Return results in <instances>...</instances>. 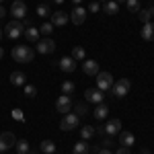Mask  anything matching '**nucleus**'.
I'll return each instance as SVG.
<instances>
[{"instance_id":"1","label":"nucleus","mask_w":154,"mask_h":154,"mask_svg":"<svg viewBox=\"0 0 154 154\" xmlns=\"http://www.w3.org/2000/svg\"><path fill=\"white\" fill-rule=\"evenodd\" d=\"M12 58H14V62L29 64V62H33V49L29 45H14L12 48Z\"/></svg>"},{"instance_id":"2","label":"nucleus","mask_w":154,"mask_h":154,"mask_svg":"<svg viewBox=\"0 0 154 154\" xmlns=\"http://www.w3.org/2000/svg\"><path fill=\"white\" fill-rule=\"evenodd\" d=\"M130 88H131V82L128 80V78H119L117 82L111 86V91H113V95L117 97V99H123V97L130 93Z\"/></svg>"},{"instance_id":"3","label":"nucleus","mask_w":154,"mask_h":154,"mask_svg":"<svg viewBox=\"0 0 154 154\" xmlns=\"http://www.w3.org/2000/svg\"><path fill=\"white\" fill-rule=\"evenodd\" d=\"M121 131V121L119 119H109L103 128H99V136H113Z\"/></svg>"},{"instance_id":"4","label":"nucleus","mask_w":154,"mask_h":154,"mask_svg":"<svg viewBox=\"0 0 154 154\" xmlns=\"http://www.w3.org/2000/svg\"><path fill=\"white\" fill-rule=\"evenodd\" d=\"M6 29V37H11V39H19V37L23 35V29H25V25H23V21H11V23L4 27Z\"/></svg>"},{"instance_id":"5","label":"nucleus","mask_w":154,"mask_h":154,"mask_svg":"<svg viewBox=\"0 0 154 154\" xmlns=\"http://www.w3.org/2000/svg\"><path fill=\"white\" fill-rule=\"evenodd\" d=\"M113 86V76L109 72H99L97 74V88L99 91H111Z\"/></svg>"},{"instance_id":"6","label":"nucleus","mask_w":154,"mask_h":154,"mask_svg":"<svg viewBox=\"0 0 154 154\" xmlns=\"http://www.w3.org/2000/svg\"><path fill=\"white\" fill-rule=\"evenodd\" d=\"M78 123H80V117L76 115V113H66L64 119H62V123H60V128L64 131H70L74 128H78Z\"/></svg>"},{"instance_id":"7","label":"nucleus","mask_w":154,"mask_h":154,"mask_svg":"<svg viewBox=\"0 0 154 154\" xmlns=\"http://www.w3.org/2000/svg\"><path fill=\"white\" fill-rule=\"evenodd\" d=\"M11 14L17 19V21H23L25 14H27V4H25L23 0H14L11 6Z\"/></svg>"},{"instance_id":"8","label":"nucleus","mask_w":154,"mask_h":154,"mask_svg":"<svg viewBox=\"0 0 154 154\" xmlns=\"http://www.w3.org/2000/svg\"><path fill=\"white\" fill-rule=\"evenodd\" d=\"M14 144H17V138L11 131H2L0 134V152H6L8 148H14Z\"/></svg>"},{"instance_id":"9","label":"nucleus","mask_w":154,"mask_h":154,"mask_svg":"<svg viewBox=\"0 0 154 154\" xmlns=\"http://www.w3.org/2000/svg\"><path fill=\"white\" fill-rule=\"evenodd\" d=\"M72 99H70V95H62L58 99V101H56V111H60V113H64V115H66V113H70V109H72Z\"/></svg>"},{"instance_id":"10","label":"nucleus","mask_w":154,"mask_h":154,"mask_svg":"<svg viewBox=\"0 0 154 154\" xmlns=\"http://www.w3.org/2000/svg\"><path fill=\"white\" fill-rule=\"evenodd\" d=\"M70 21L74 25H78V27H80V25L86 21V11H84L82 6H74L72 12H70Z\"/></svg>"},{"instance_id":"11","label":"nucleus","mask_w":154,"mask_h":154,"mask_svg":"<svg viewBox=\"0 0 154 154\" xmlns=\"http://www.w3.org/2000/svg\"><path fill=\"white\" fill-rule=\"evenodd\" d=\"M84 97H86V101H91V103H103V99H105V95H103V91H99V88H86L84 91Z\"/></svg>"},{"instance_id":"12","label":"nucleus","mask_w":154,"mask_h":154,"mask_svg":"<svg viewBox=\"0 0 154 154\" xmlns=\"http://www.w3.org/2000/svg\"><path fill=\"white\" fill-rule=\"evenodd\" d=\"M37 51H39V54H54V51H56V43H54L49 37L48 39H41V41L37 43Z\"/></svg>"},{"instance_id":"13","label":"nucleus","mask_w":154,"mask_h":154,"mask_svg":"<svg viewBox=\"0 0 154 154\" xmlns=\"http://www.w3.org/2000/svg\"><path fill=\"white\" fill-rule=\"evenodd\" d=\"M82 70H84L86 76H97L99 74V62H95V60H84Z\"/></svg>"},{"instance_id":"14","label":"nucleus","mask_w":154,"mask_h":154,"mask_svg":"<svg viewBox=\"0 0 154 154\" xmlns=\"http://www.w3.org/2000/svg\"><path fill=\"white\" fill-rule=\"evenodd\" d=\"M68 21H70V17H68L64 11H56L54 14H51V25H54V27H64Z\"/></svg>"},{"instance_id":"15","label":"nucleus","mask_w":154,"mask_h":154,"mask_svg":"<svg viewBox=\"0 0 154 154\" xmlns=\"http://www.w3.org/2000/svg\"><path fill=\"white\" fill-rule=\"evenodd\" d=\"M58 66H60V70H64V72H74L76 70V60L72 58H62L58 62Z\"/></svg>"},{"instance_id":"16","label":"nucleus","mask_w":154,"mask_h":154,"mask_svg":"<svg viewBox=\"0 0 154 154\" xmlns=\"http://www.w3.org/2000/svg\"><path fill=\"white\" fill-rule=\"evenodd\" d=\"M140 35L144 41H154V23H144Z\"/></svg>"},{"instance_id":"17","label":"nucleus","mask_w":154,"mask_h":154,"mask_svg":"<svg viewBox=\"0 0 154 154\" xmlns=\"http://www.w3.org/2000/svg\"><path fill=\"white\" fill-rule=\"evenodd\" d=\"M119 144H121V146H125V148L134 146V144H136L134 134H131V131H121V134H119Z\"/></svg>"},{"instance_id":"18","label":"nucleus","mask_w":154,"mask_h":154,"mask_svg":"<svg viewBox=\"0 0 154 154\" xmlns=\"http://www.w3.org/2000/svg\"><path fill=\"white\" fill-rule=\"evenodd\" d=\"M93 115H95L99 121H101V119H105L107 115H109V107H107L105 103H99V105H97V109L93 111Z\"/></svg>"},{"instance_id":"19","label":"nucleus","mask_w":154,"mask_h":154,"mask_svg":"<svg viewBox=\"0 0 154 154\" xmlns=\"http://www.w3.org/2000/svg\"><path fill=\"white\" fill-rule=\"evenodd\" d=\"M11 82L14 84V86H25L27 78H25L23 72H12V74H11Z\"/></svg>"},{"instance_id":"20","label":"nucleus","mask_w":154,"mask_h":154,"mask_svg":"<svg viewBox=\"0 0 154 154\" xmlns=\"http://www.w3.org/2000/svg\"><path fill=\"white\" fill-rule=\"evenodd\" d=\"M138 17H140V21H142V23H150V19L154 17V6L144 8V11H138Z\"/></svg>"},{"instance_id":"21","label":"nucleus","mask_w":154,"mask_h":154,"mask_svg":"<svg viewBox=\"0 0 154 154\" xmlns=\"http://www.w3.org/2000/svg\"><path fill=\"white\" fill-rule=\"evenodd\" d=\"M95 134H97V130L93 125H82V128H80V138H82V140H91Z\"/></svg>"},{"instance_id":"22","label":"nucleus","mask_w":154,"mask_h":154,"mask_svg":"<svg viewBox=\"0 0 154 154\" xmlns=\"http://www.w3.org/2000/svg\"><path fill=\"white\" fill-rule=\"evenodd\" d=\"M14 150H17V154H29V142L27 140H17V144H14Z\"/></svg>"},{"instance_id":"23","label":"nucleus","mask_w":154,"mask_h":154,"mask_svg":"<svg viewBox=\"0 0 154 154\" xmlns=\"http://www.w3.org/2000/svg\"><path fill=\"white\" fill-rule=\"evenodd\" d=\"M88 144H86V140H80L78 144H74V150H72V154H88Z\"/></svg>"},{"instance_id":"24","label":"nucleus","mask_w":154,"mask_h":154,"mask_svg":"<svg viewBox=\"0 0 154 154\" xmlns=\"http://www.w3.org/2000/svg\"><path fill=\"white\" fill-rule=\"evenodd\" d=\"M23 33L29 41H39V29H35V27H27Z\"/></svg>"},{"instance_id":"25","label":"nucleus","mask_w":154,"mask_h":154,"mask_svg":"<svg viewBox=\"0 0 154 154\" xmlns=\"http://www.w3.org/2000/svg\"><path fill=\"white\" fill-rule=\"evenodd\" d=\"M103 11H105L107 14H117V12H119V6H117V2H115V0H107L105 6H103Z\"/></svg>"},{"instance_id":"26","label":"nucleus","mask_w":154,"mask_h":154,"mask_svg":"<svg viewBox=\"0 0 154 154\" xmlns=\"http://www.w3.org/2000/svg\"><path fill=\"white\" fill-rule=\"evenodd\" d=\"M39 150L45 152V154H54V152H56V144L51 142V140H43L41 146H39Z\"/></svg>"},{"instance_id":"27","label":"nucleus","mask_w":154,"mask_h":154,"mask_svg":"<svg viewBox=\"0 0 154 154\" xmlns=\"http://www.w3.org/2000/svg\"><path fill=\"white\" fill-rule=\"evenodd\" d=\"M72 58L76 60V62H82V60L86 58V51H84V48H80V45H76V48L72 49Z\"/></svg>"},{"instance_id":"28","label":"nucleus","mask_w":154,"mask_h":154,"mask_svg":"<svg viewBox=\"0 0 154 154\" xmlns=\"http://www.w3.org/2000/svg\"><path fill=\"white\" fill-rule=\"evenodd\" d=\"M74 113H76L78 117H84V115L88 113V107L82 105V103H76V105H74Z\"/></svg>"},{"instance_id":"29","label":"nucleus","mask_w":154,"mask_h":154,"mask_svg":"<svg viewBox=\"0 0 154 154\" xmlns=\"http://www.w3.org/2000/svg\"><path fill=\"white\" fill-rule=\"evenodd\" d=\"M125 6L130 12H138L140 11V0H125Z\"/></svg>"},{"instance_id":"30","label":"nucleus","mask_w":154,"mask_h":154,"mask_svg":"<svg viewBox=\"0 0 154 154\" xmlns=\"http://www.w3.org/2000/svg\"><path fill=\"white\" fill-rule=\"evenodd\" d=\"M74 88H76V86H74V82H70V80H66V82L62 84V93H64V95H72Z\"/></svg>"},{"instance_id":"31","label":"nucleus","mask_w":154,"mask_h":154,"mask_svg":"<svg viewBox=\"0 0 154 154\" xmlns=\"http://www.w3.org/2000/svg\"><path fill=\"white\" fill-rule=\"evenodd\" d=\"M35 12L39 14V17H43V19H45V17H49V6H48V4H39Z\"/></svg>"},{"instance_id":"32","label":"nucleus","mask_w":154,"mask_h":154,"mask_svg":"<svg viewBox=\"0 0 154 154\" xmlns=\"http://www.w3.org/2000/svg\"><path fill=\"white\" fill-rule=\"evenodd\" d=\"M51 31H54V25H51V23H43V25H41V29H39V33H43V35H49Z\"/></svg>"},{"instance_id":"33","label":"nucleus","mask_w":154,"mask_h":154,"mask_svg":"<svg viewBox=\"0 0 154 154\" xmlns=\"http://www.w3.org/2000/svg\"><path fill=\"white\" fill-rule=\"evenodd\" d=\"M25 95H27V97H35L37 95V88H35V86H31V84H25Z\"/></svg>"},{"instance_id":"34","label":"nucleus","mask_w":154,"mask_h":154,"mask_svg":"<svg viewBox=\"0 0 154 154\" xmlns=\"http://www.w3.org/2000/svg\"><path fill=\"white\" fill-rule=\"evenodd\" d=\"M12 119H17V121H25V115L21 109H12Z\"/></svg>"},{"instance_id":"35","label":"nucleus","mask_w":154,"mask_h":154,"mask_svg":"<svg viewBox=\"0 0 154 154\" xmlns=\"http://www.w3.org/2000/svg\"><path fill=\"white\" fill-rule=\"evenodd\" d=\"M88 11H91V12H99V11H101V6H99V2H97V0H95V2H91Z\"/></svg>"},{"instance_id":"36","label":"nucleus","mask_w":154,"mask_h":154,"mask_svg":"<svg viewBox=\"0 0 154 154\" xmlns=\"http://www.w3.org/2000/svg\"><path fill=\"white\" fill-rule=\"evenodd\" d=\"M111 146H113V140L111 138H105L103 140V148H111Z\"/></svg>"},{"instance_id":"37","label":"nucleus","mask_w":154,"mask_h":154,"mask_svg":"<svg viewBox=\"0 0 154 154\" xmlns=\"http://www.w3.org/2000/svg\"><path fill=\"white\" fill-rule=\"evenodd\" d=\"M115 154H131V152L128 150V148H125V146H121V148H119V150H117Z\"/></svg>"},{"instance_id":"38","label":"nucleus","mask_w":154,"mask_h":154,"mask_svg":"<svg viewBox=\"0 0 154 154\" xmlns=\"http://www.w3.org/2000/svg\"><path fill=\"white\" fill-rule=\"evenodd\" d=\"M99 154H113V152H111L109 148H103V150H99Z\"/></svg>"},{"instance_id":"39","label":"nucleus","mask_w":154,"mask_h":154,"mask_svg":"<svg viewBox=\"0 0 154 154\" xmlns=\"http://www.w3.org/2000/svg\"><path fill=\"white\" fill-rule=\"evenodd\" d=\"M4 14H6V11H4V8H2V4H0V19H2Z\"/></svg>"},{"instance_id":"40","label":"nucleus","mask_w":154,"mask_h":154,"mask_svg":"<svg viewBox=\"0 0 154 154\" xmlns=\"http://www.w3.org/2000/svg\"><path fill=\"white\" fill-rule=\"evenodd\" d=\"M72 2H74V4H76V6H78V4H80V2H82V0H72Z\"/></svg>"},{"instance_id":"41","label":"nucleus","mask_w":154,"mask_h":154,"mask_svg":"<svg viewBox=\"0 0 154 154\" xmlns=\"http://www.w3.org/2000/svg\"><path fill=\"white\" fill-rule=\"evenodd\" d=\"M2 56H4V49L0 48V60H2Z\"/></svg>"},{"instance_id":"42","label":"nucleus","mask_w":154,"mask_h":154,"mask_svg":"<svg viewBox=\"0 0 154 154\" xmlns=\"http://www.w3.org/2000/svg\"><path fill=\"white\" fill-rule=\"evenodd\" d=\"M62 2H64V0H56V4H62Z\"/></svg>"},{"instance_id":"43","label":"nucleus","mask_w":154,"mask_h":154,"mask_svg":"<svg viewBox=\"0 0 154 154\" xmlns=\"http://www.w3.org/2000/svg\"><path fill=\"white\" fill-rule=\"evenodd\" d=\"M29 154H37V152H33V150H29Z\"/></svg>"},{"instance_id":"44","label":"nucleus","mask_w":154,"mask_h":154,"mask_svg":"<svg viewBox=\"0 0 154 154\" xmlns=\"http://www.w3.org/2000/svg\"><path fill=\"white\" fill-rule=\"evenodd\" d=\"M97 2H107V0H97Z\"/></svg>"},{"instance_id":"45","label":"nucleus","mask_w":154,"mask_h":154,"mask_svg":"<svg viewBox=\"0 0 154 154\" xmlns=\"http://www.w3.org/2000/svg\"><path fill=\"white\" fill-rule=\"evenodd\" d=\"M115 2H125V0H115Z\"/></svg>"},{"instance_id":"46","label":"nucleus","mask_w":154,"mask_h":154,"mask_svg":"<svg viewBox=\"0 0 154 154\" xmlns=\"http://www.w3.org/2000/svg\"><path fill=\"white\" fill-rule=\"evenodd\" d=\"M142 154H148V152H146V150H142Z\"/></svg>"},{"instance_id":"47","label":"nucleus","mask_w":154,"mask_h":154,"mask_svg":"<svg viewBox=\"0 0 154 154\" xmlns=\"http://www.w3.org/2000/svg\"><path fill=\"white\" fill-rule=\"evenodd\" d=\"M0 37H2V29H0Z\"/></svg>"},{"instance_id":"48","label":"nucleus","mask_w":154,"mask_h":154,"mask_svg":"<svg viewBox=\"0 0 154 154\" xmlns=\"http://www.w3.org/2000/svg\"><path fill=\"white\" fill-rule=\"evenodd\" d=\"M0 4H2V0H0Z\"/></svg>"},{"instance_id":"49","label":"nucleus","mask_w":154,"mask_h":154,"mask_svg":"<svg viewBox=\"0 0 154 154\" xmlns=\"http://www.w3.org/2000/svg\"><path fill=\"white\" fill-rule=\"evenodd\" d=\"M0 154H2V152H0Z\"/></svg>"},{"instance_id":"50","label":"nucleus","mask_w":154,"mask_h":154,"mask_svg":"<svg viewBox=\"0 0 154 154\" xmlns=\"http://www.w3.org/2000/svg\"><path fill=\"white\" fill-rule=\"evenodd\" d=\"M54 154H56V152H54Z\"/></svg>"}]
</instances>
